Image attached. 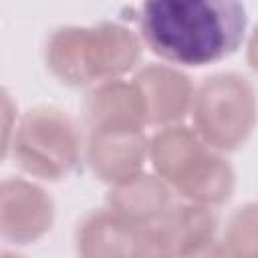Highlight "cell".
I'll return each mask as SVG.
<instances>
[{
	"mask_svg": "<svg viewBox=\"0 0 258 258\" xmlns=\"http://www.w3.org/2000/svg\"><path fill=\"white\" fill-rule=\"evenodd\" d=\"M141 40L173 64L204 67L230 56L246 30V8L232 0H151L139 6Z\"/></svg>",
	"mask_w": 258,
	"mask_h": 258,
	"instance_id": "cell-1",
	"label": "cell"
},
{
	"mask_svg": "<svg viewBox=\"0 0 258 258\" xmlns=\"http://www.w3.org/2000/svg\"><path fill=\"white\" fill-rule=\"evenodd\" d=\"M81 258H165L153 244L145 228L117 216L111 210L95 212L79 228Z\"/></svg>",
	"mask_w": 258,
	"mask_h": 258,
	"instance_id": "cell-6",
	"label": "cell"
},
{
	"mask_svg": "<svg viewBox=\"0 0 258 258\" xmlns=\"http://www.w3.org/2000/svg\"><path fill=\"white\" fill-rule=\"evenodd\" d=\"M226 250L234 258H258V206L240 208L226 230Z\"/></svg>",
	"mask_w": 258,
	"mask_h": 258,
	"instance_id": "cell-12",
	"label": "cell"
},
{
	"mask_svg": "<svg viewBox=\"0 0 258 258\" xmlns=\"http://www.w3.org/2000/svg\"><path fill=\"white\" fill-rule=\"evenodd\" d=\"M147 151L157 173L187 200L218 204L230 196L234 185L230 165L189 127H165L151 139Z\"/></svg>",
	"mask_w": 258,
	"mask_h": 258,
	"instance_id": "cell-3",
	"label": "cell"
},
{
	"mask_svg": "<svg viewBox=\"0 0 258 258\" xmlns=\"http://www.w3.org/2000/svg\"><path fill=\"white\" fill-rule=\"evenodd\" d=\"M194 121L208 145L232 149L254 123V93L238 75H214L194 95Z\"/></svg>",
	"mask_w": 258,
	"mask_h": 258,
	"instance_id": "cell-5",
	"label": "cell"
},
{
	"mask_svg": "<svg viewBox=\"0 0 258 258\" xmlns=\"http://www.w3.org/2000/svg\"><path fill=\"white\" fill-rule=\"evenodd\" d=\"M4 258H20V256H10V254H6Z\"/></svg>",
	"mask_w": 258,
	"mask_h": 258,
	"instance_id": "cell-13",
	"label": "cell"
},
{
	"mask_svg": "<svg viewBox=\"0 0 258 258\" xmlns=\"http://www.w3.org/2000/svg\"><path fill=\"white\" fill-rule=\"evenodd\" d=\"M135 85L143 101L145 123L175 121L185 113L191 101L189 79L169 67L149 64L141 69L135 77Z\"/></svg>",
	"mask_w": 258,
	"mask_h": 258,
	"instance_id": "cell-10",
	"label": "cell"
},
{
	"mask_svg": "<svg viewBox=\"0 0 258 258\" xmlns=\"http://www.w3.org/2000/svg\"><path fill=\"white\" fill-rule=\"evenodd\" d=\"M147 153L141 131L135 129H101L91 131L89 161L101 179L123 183L139 175Z\"/></svg>",
	"mask_w": 258,
	"mask_h": 258,
	"instance_id": "cell-8",
	"label": "cell"
},
{
	"mask_svg": "<svg viewBox=\"0 0 258 258\" xmlns=\"http://www.w3.org/2000/svg\"><path fill=\"white\" fill-rule=\"evenodd\" d=\"M216 216L202 204L167 206L147 228L149 242L165 258H181L212 244Z\"/></svg>",
	"mask_w": 258,
	"mask_h": 258,
	"instance_id": "cell-7",
	"label": "cell"
},
{
	"mask_svg": "<svg viewBox=\"0 0 258 258\" xmlns=\"http://www.w3.org/2000/svg\"><path fill=\"white\" fill-rule=\"evenodd\" d=\"M52 218L50 198L32 183L10 179L2 185V230L4 236L26 242L38 238Z\"/></svg>",
	"mask_w": 258,
	"mask_h": 258,
	"instance_id": "cell-9",
	"label": "cell"
},
{
	"mask_svg": "<svg viewBox=\"0 0 258 258\" xmlns=\"http://www.w3.org/2000/svg\"><path fill=\"white\" fill-rule=\"evenodd\" d=\"M14 159L18 165L46 179L67 175L79 159V137L71 119L52 107L28 111L14 135Z\"/></svg>",
	"mask_w": 258,
	"mask_h": 258,
	"instance_id": "cell-4",
	"label": "cell"
},
{
	"mask_svg": "<svg viewBox=\"0 0 258 258\" xmlns=\"http://www.w3.org/2000/svg\"><path fill=\"white\" fill-rule=\"evenodd\" d=\"M48 69L69 85L109 81L127 73L141 54L139 38L115 22L62 26L46 40Z\"/></svg>",
	"mask_w": 258,
	"mask_h": 258,
	"instance_id": "cell-2",
	"label": "cell"
},
{
	"mask_svg": "<svg viewBox=\"0 0 258 258\" xmlns=\"http://www.w3.org/2000/svg\"><path fill=\"white\" fill-rule=\"evenodd\" d=\"M167 208V187L153 175H135L119 183L109 196V210L117 216L147 228Z\"/></svg>",
	"mask_w": 258,
	"mask_h": 258,
	"instance_id": "cell-11",
	"label": "cell"
}]
</instances>
